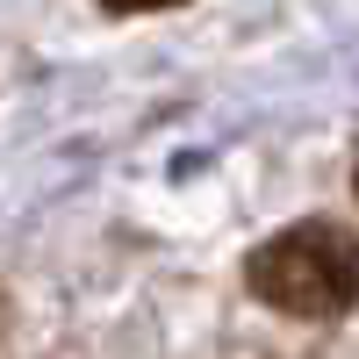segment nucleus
<instances>
[{
  "label": "nucleus",
  "mask_w": 359,
  "mask_h": 359,
  "mask_svg": "<svg viewBox=\"0 0 359 359\" xmlns=\"http://www.w3.org/2000/svg\"><path fill=\"white\" fill-rule=\"evenodd\" d=\"M108 15H158V8H180V0H101Z\"/></svg>",
  "instance_id": "nucleus-2"
},
{
  "label": "nucleus",
  "mask_w": 359,
  "mask_h": 359,
  "mask_svg": "<svg viewBox=\"0 0 359 359\" xmlns=\"http://www.w3.org/2000/svg\"><path fill=\"white\" fill-rule=\"evenodd\" d=\"M245 287L294 323H331L359 309V237L345 223H287L245 259Z\"/></svg>",
  "instance_id": "nucleus-1"
}]
</instances>
